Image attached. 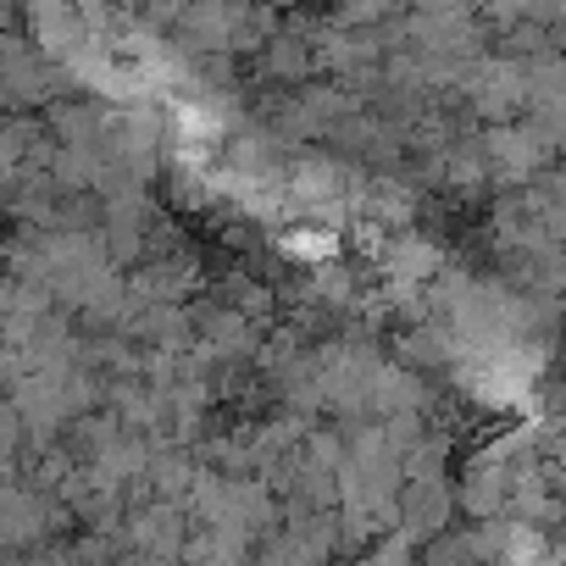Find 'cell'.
<instances>
[{
  "instance_id": "6da1fadb",
  "label": "cell",
  "mask_w": 566,
  "mask_h": 566,
  "mask_svg": "<svg viewBox=\"0 0 566 566\" xmlns=\"http://www.w3.org/2000/svg\"><path fill=\"white\" fill-rule=\"evenodd\" d=\"M444 511H450V500H444V489L439 483H417L411 494H406V533H433L439 522H444Z\"/></svg>"
},
{
  "instance_id": "7a4b0ae2",
  "label": "cell",
  "mask_w": 566,
  "mask_h": 566,
  "mask_svg": "<svg viewBox=\"0 0 566 566\" xmlns=\"http://www.w3.org/2000/svg\"><path fill=\"white\" fill-rule=\"evenodd\" d=\"M283 250H290V255H301V261H328V255H334V233L295 228V233H283Z\"/></svg>"
}]
</instances>
